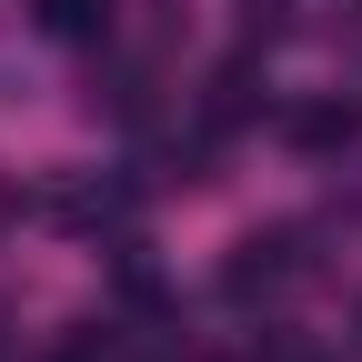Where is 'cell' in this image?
<instances>
[{
  "label": "cell",
  "mask_w": 362,
  "mask_h": 362,
  "mask_svg": "<svg viewBox=\"0 0 362 362\" xmlns=\"http://www.w3.org/2000/svg\"><path fill=\"white\" fill-rule=\"evenodd\" d=\"M302 272H312L302 232H252V242H232V262H221V292H232V302H262V292L302 282Z\"/></svg>",
  "instance_id": "1"
},
{
  "label": "cell",
  "mask_w": 362,
  "mask_h": 362,
  "mask_svg": "<svg viewBox=\"0 0 362 362\" xmlns=\"http://www.w3.org/2000/svg\"><path fill=\"white\" fill-rule=\"evenodd\" d=\"M282 141H292L302 161H342V151L362 141V101H342V90H322V101H292Z\"/></svg>",
  "instance_id": "2"
},
{
  "label": "cell",
  "mask_w": 362,
  "mask_h": 362,
  "mask_svg": "<svg viewBox=\"0 0 362 362\" xmlns=\"http://www.w3.org/2000/svg\"><path fill=\"white\" fill-rule=\"evenodd\" d=\"M30 11H40L51 40H111V11H121V0H30Z\"/></svg>",
  "instance_id": "3"
}]
</instances>
